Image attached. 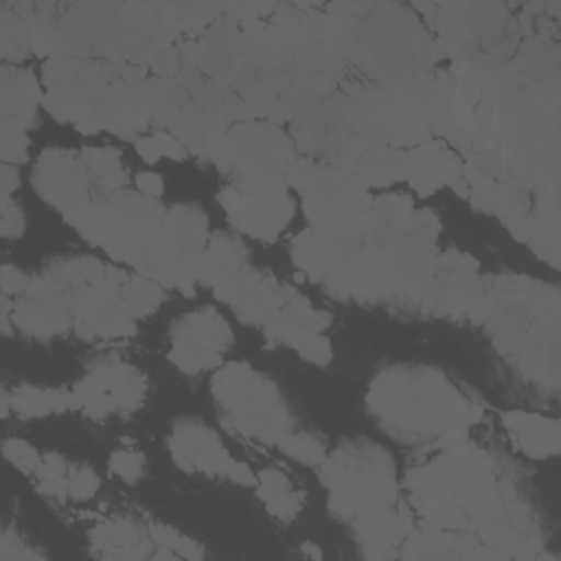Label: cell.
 Wrapping results in <instances>:
<instances>
[{"mask_svg":"<svg viewBox=\"0 0 561 561\" xmlns=\"http://www.w3.org/2000/svg\"><path fill=\"white\" fill-rule=\"evenodd\" d=\"M44 107L61 125L83 136L99 131L138 138L153 118L142 66L94 57L46 59Z\"/></svg>","mask_w":561,"mask_h":561,"instance_id":"obj_1","label":"cell"},{"mask_svg":"<svg viewBox=\"0 0 561 561\" xmlns=\"http://www.w3.org/2000/svg\"><path fill=\"white\" fill-rule=\"evenodd\" d=\"M366 410L394 440L434 449L467 443L482 416L480 403L443 370L421 364L381 368L368 386Z\"/></svg>","mask_w":561,"mask_h":561,"instance_id":"obj_2","label":"cell"},{"mask_svg":"<svg viewBox=\"0 0 561 561\" xmlns=\"http://www.w3.org/2000/svg\"><path fill=\"white\" fill-rule=\"evenodd\" d=\"M324 18L337 57L370 75L375 85L432 75L443 57L434 35L412 7L335 2L324 7Z\"/></svg>","mask_w":561,"mask_h":561,"instance_id":"obj_3","label":"cell"},{"mask_svg":"<svg viewBox=\"0 0 561 561\" xmlns=\"http://www.w3.org/2000/svg\"><path fill=\"white\" fill-rule=\"evenodd\" d=\"M484 322L493 342L524 375L557 386L559 291L535 278L497 276L484 283Z\"/></svg>","mask_w":561,"mask_h":561,"instance_id":"obj_4","label":"cell"},{"mask_svg":"<svg viewBox=\"0 0 561 561\" xmlns=\"http://www.w3.org/2000/svg\"><path fill=\"white\" fill-rule=\"evenodd\" d=\"M438 272L434 245L370 239L355 248L324 280L331 296L355 302L421 305Z\"/></svg>","mask_w":561,"mask_h":561,"instance_id":"obj_5","label":"cell"},{"mask_svg":"<svg viewBox=\"0 0 561 561\" xmlns=\"http://www.w3.org/2000/svg\"><path fill=\"white\" fill-rule=\"evenodd\" d=\"M432 26L443 55L456 72L495 70L508 64L515 50L519 22L500 2H421L412 4Z\"/></svg>","mask_w":561,"mask_h":561,"instance_id":"obj_6","label":"cell"},{"mask_svg":"<svg viewBox=\"0 0 561 561\" xmlns=\"http://www.w3.org/2000/svg\"><path fill=\"white\" fill-rule=\"evenodd\" d=\"M164 208L156 197L121 188L94 197L88 206L64 217L88 243L105 250L114 263L134 267L138 254L158 237Z\"/></svg>","mask_w":561,"mask_h":561,"instance_id":"obj_7","label":"cell"},{"mask_svg":"<svg viewBox=\"0 0 561 561\" xmlns=\"http://www.w3.org/2000/svg\"><path fill=\"white\" fill-rule=\"evenodd\" d=\"M329 511L353 519L362 508L397 497V467L390 451L366 438L342 440L320 465Z\"/></svg>","mask_w":561,"mask_h":561,"instance_id":"obj_8","label":"cell"},{"mask_svg":"<svg viewBox=\"0 0 561 561\" xmlns=\"http://www.w3.org/2000/svg\"><path fill=\"white\" fill-rule=\"evenodd\" d=\"M210 392L226 427L250 440L278 443L294 427L278 386L245 362H230L217 368L210 379Z\"/></svg>","mask_w":561,"mask_h":561,"instance_id":"obj_9","label":"cell"},{"mask_svg":"<svg viewBox=\"0 0 561 561\" xmlns=\"http://www.w3.org/2000/svg\"><path fill=\"white\" fill-rule=\"evenodd\" d=\"M208 241V217L197 204H178L164 210L158 237L138 254V274L175 287L191 296L195 291L199 261Z\"/></svg>","mask_w":561,"mask_h":561,"instance_id":"obj_10","label":"cell"},{"mask_svg":"<svg viewBox=\"0 0 561 561\" xmlns=\"http://www.w3.org/2000/svg\"><path fill=\"white\" fill-rule=\"evenodd\" d=\"M296 156L291 136H287L278 123L265 118L230 125L206 153V158L224 175H230L232 182L285 180Z\"/></svg>","mask_w":561,"mask_h":561,"instance_id":"obj_11","label":"cell"},{"mask_svg":"<svg viewBox=\"0 0 561 561\" xmlns=\"http://www.w3.org/2000/svg\"><path fill=\"white\" fill-rule=\"evenodd\" d=\"M285 180L300 193V208L311 226L359 217L373 204L370 188L355 173L307 156L294 158Z\"/></svg>","mask_w":561,"mask_h":561,"instance_id":"obj_12","label":"cell"},{"mask_svg":"<svg viewBox=\"0 0 561 561\" xmlns=\"http://www.w3.org/2000/svg\"><path fill=\"white\" fill-rule=\"evenodd\" d=\"M217 202L234 230L259 241L278 239L296 213L285 180L230 182L219 191Z\"/></svg>","mask_w":561,"mask_h":561,"instance_id":"obj_13","label":"cell"},{"mask_svg":"<svg viewBox=\"0 0 561 561\" xmlns=\"http://www.w3.org/2000/svg\"><path fill=\"white\" fill-rule=\"evenodd\" d=\"M72 390L85 416L101 421L136 412L145 401L147 383L136 366L110 355L94 362Z\"/></svg>","mask_w":561,"mask_h":561,"instance_id":"obj_14","label":"cell"},{"mask_svg":"<svg viewBox=\"0 0 561 561\" xmlns=\"http://www.w3.org/2000/svg\"><path fill=\"white\" fill-rule=\"evenodd\" d=\"M169 362L182 373L197 375L217 368L232 344L228 320L213 307H199L171 324Z\"/></svg>","mask_w":561,"mask_h":561,"instance_id":"obj_15","label":"cell"},{"mask_svg":"<svg viewBox=\"0 0 561 561\" xmlns=\"http://www.w3.org/2000/svg\"><path fill=\"white\" fill-rule=\"evenodd\" d=\"M127 272L110 265L107 280L75 294L70 300L72 329L83 340H112L134 335L136 316L121 296Z\"/></svg>","mask_w":561,"mask_h":561,"instance_id":"obj_16","label":"cell"},{"mask_svg":"<svg viewBox=\"0 0 561 561\" xmlns=\"http://www.w3.org/2000/svg\"><path fill=\"white\" fill-rule=\"evenodd\" d=\"M366 228L359 217L309 226L291 241V259L296 267L313 283H324L331 272L362 243Z\"/></svg>","mask_w":561,"mask_h":561,"instance_id":"obj_17","label":"cell"},{"mask_svg":"<svg viewBox=\"0 0 561 561\" xmlns=\"http://www.w3.org/2000/svg\"><path fill=\"white\" fill-rule=\"evenodd\" d=\"M31 186L64 217L81 210L94 199L81 156L61 147H48L37 156L31 171Z\"/></svg>","mask_w":561,"mask_h":561,"instance_id":"obj_18","label":"cell"},{"mask_svg":"<svg viewBox=\"0 0 561 561\" xmlns=\"http://www.w3.org/2000/svg\"><path fill=\"white\" fill-rule=\"evenodd\" d=\"M169 454L173 462L186 473L226 476L234 458L221 443L219 434L197 419H180L169 434Z\"/></svg>","mask_w":561,"mask_h":561,"instance_id":"obj_19","label":"cell"},{"mask_svg":"<svg viewBox=\"0 0 561 561\" xmlns=\"http://www.w3.org/2000/svg\"><path fill=\"white\" fill-rule=\"evenodd\" d=\"M213 291L241 322L252 327H265L285 298V289L267 272L250 265Z\"/></svg>","mask_w":561,"mask_h":561,"instance_id":"obj_20","label":"cell"},{"mask_svg":"<svg viewBox=\"0 0 561 561\" xmlns=\"http://www.w3.org/2000/svg\"><path fill=\"white\" fill-rule=\"evenodd\" d=\"M465 162L438 138H430L412 149H408L405 160V182L421 197L434 195L436 191L449 186L460 197L469 195L465 173Z\"/></svg>","mask_w":561,"mask_h":561,"instance_id":"obj_21","label":"cell"},{"mask_svg":"<svg viewBox=\"0 0 561 561\" xmlns=\"http://www.w3.org/2000/svg\"><path fill=\"white\" fill-rule=\"evenodd\" d=\"M443 272L430 285L421 302L423 311L436 318H469L482 324L486 313L484 283L476 272Z\"/></svg>","mask_w":561,"mask_h":561,"instance_id":"obj_22","label":"cell"},{"mask_svg":"<svg viewBox=\"0 0 561 561\" xmlns=\"http://www.w3.org/2000/svg\"><path fill=\"white\" fill-rule=\"evenodd\" d=\"M353 533L368 559H388L399 554L397 546L403 543L412 530V513L405 504L394 508L390 502L362 508L353 519Z\"/></svg>","mask_w":561,"mask_h":561,"instance_id":"obj_23","label":"cell"},{"mask_svg":"<svg viewBox=\"0 0 561 561\" xmlns=\"http://www.w3.org/2000/svg\"><path fill=\"white\" fill-rule=\"evenodd\" d=\"M331 324V316L327 311L316 309L305 296L285 289V298L280 309L267 320L263 327V333L285 346H291L294 351L311 340L313 335H320Z\"/></svg>","mask_w":561,"mask_h":561,"instance_id":"obj_24","label":"cell"},{"mask_svg":"<svg viewBox=\"0 0 561 561\" xmlns=\"http://www.w3.org/2000/svg\"><path fill=\"white\" fill-rule=\"evenodd\" d=\"M13 327L37 340L64 335L72 327L70 300L61 294H22L11 307Z\"/></svg>","mask_w":561,"mask_h":561,"instance_id":"obj_25","label":"cell"},{"mask_svg":"<svg viewBox=\"0 0 561 561\" xmlns=\"http://www.w3.org/2000/svg\"><path fill=\"white\" fill-rule=\"evenodd\" d=\"M44 105V92L31 68L2 66L0 112L2 118H15L28 129L37 125V107Z\"/></svg>","mask_w":561,"mask_h":561,"instance_id":"obj_26","label":"cell"},{"mask_svg":"<svg viewBox=\"0 0 561 561\" xmlns=\"http://www.w3.org/2000/svg\"><path fill=\"white\" fill-rule=\"evenodd\" d=\"M502 425L513 434L515 445L528 458H552L559 454V423L535 412H502Z\"/></svg>","mask_w":561,"mask_h":561,"instance_id":"obj_27","label":"cell"},{"mask_svg":"<svg viewBox=\"0 0 561 561\" xmlns=\"http://www.w3.org/2000/svg\"><path fill=\"white\" fill-rule=\"evenodd\" d=\"M245 261H248V250L237 237L228 232H215L206 241V248L199 261L197 283L215 289L226 280H230L234 274H239L245 267Z\"/></svg>","mask_w":561,"mask_h":561,"instance_id":"obj_28","label":"cell"},{"mask_svg":"<svg viewBox=\"0 0 561 561\" xmlns=\"http://www.w3.org/2000/svg\"><path fill=\"white\" fill-rule=\"evenodd\" d=\"M79 399L75 390L66 388H35V386H18L13 392H2V416L13 410L24 419H39L48 414H59L66 410H77Z\"/></svg>","mask_w":561,"mask_h":561,"instance_id":"obj_29","label":"cell"},{"mask_svg":"<svg viewBox=\"0 0 561 561\" xmlns=\"http://www.w3.org/2000/svg\"><path fill=\"white\" fill-rule=\"evenodd\" d=\"M90 539L94 546L103 548L105 557L116 559H138L149 554V546L153 543L149 533L145 535L140 526L129 517H114L103 524H99Z\"/></svg>","mask_w":561,"mask_h":561,"instance_id":"obj_30","label":"cell"},{"mask_svg":"<svg viewBox=\"0 0 561 561\" xmlns=\"http://www.w3.org/2000/svg\"><path fill=\"white\" fill-rule=\"evenodd\" d=\"M511 66L548 90H557L559 85V48L546 35H530L519 46Z\"/></svg>","mask_w":561,"mask_h":561,"instance_id":"obj_31","label":"cell"},{"mask_svg":"<svg viewBox=\"0 0 561 561\" xmlns=\"http://www.w3.org/2000/svg\"><path fill=\"white\" fill-rule=\"evenodd\" d=\"M110 265L101 263L99 259L92 256H66V259H55L46 265L44 276L55 283V287L68 298L88 289L96 287L107 280Z\"/></svg>","mask_w":561,"mask_h":561,"instance_id":"obj_32","label":"cell"},{"mask_svg":"<svg viewBox=\"0 0 561 561\" xmlns=\"http://www.w3.org/2000/svg\"><path fill=\"white\" fill-rule=\"evenodd\" d=\"M79 156L94 197H105L125 188L127 173L121 162V153L114 147H83Z\"/></svg>","mask_w":561,"mask_h":561,"instance_id":"obj_33","label":"cell"},{"mask_svg":"<svg viewBox=\"0 0 561 561\" xmlns=\"http://www.w3.org/2000/svg\"><path fill=\"white\" fill-rule=\"evenodd\" d=\"M408 149L399 147H377L357 158L351 173H355L368 188H388L405 180Z\"/></svg>","mask_w":561,"mask_h":561,"instance_id":"obj_34","label":"cell"},{"mask_svg":"<svg viewBox=\"0 0 561 561\" xmlns=\"http://www.w3.org/2000/svg\"><path fill=\"white\" fill-rule=\"evenodd\" d=\"M259 497L267 513L280 522H289L300 513V495L289 478L278 469H263L256 473Z\"/></svg>","mask_w":561,"mask_h":561,"instance_id":"obj_35","label":"cell"},{"mask_svg":"<svg viewBox=\"0 0 561 561\" xmlns=\"http://www.w3.org/2000/svg\"><path fill=\"white\" fill-rule=\"evenodd\" d=\"M530 186L519 180H497L493 193V208L495 215L513 234L530 215Z\"/></svg>","mask_w":561,"mask_h":561,"instance_id":"obj_36","label":"cell"},{"mask_svg":"<svg viewBox=\"0 0 561 561\" xmlns=\"http://www.w3.org/2000/svg\"><path fill=\"white\" fill-rule=\"evenodd\" d=\"M0 50L4 64H20L31 50V37L24 15L18 4L2 2L0 7Z\"/></svg>","mask_w":561,"mask_h":561,"instance_id":"obj_37","label":"cell"},{"mask_svg":"<svg viewBox=\"0 0 561 561\" xmlns=\"http://www.w3.org/2000/svg\"><path fill=\"white\" fill-rule=\"evenodd\" d=\"M121 296L136 318L151 316L164 300V287L142 274L127 276L121 285Z\"/></svg>","mask_w":561,"mask_h":561,"instance_id":"obj_38","label":"cell"},{"mask_svg":"<svg viewBox=\"0 0 561 561\" xmlns=\"http://www.w3.org/2000/svg\"><path fill=\"white\" fill-rule=\"evenodd\" d=\"M276 445L285 456H289V458H294V460H298L307 467H316V465L320 467L322 460L327 458L324 443L318 436L309 434V432H298V434L289 432Z\"/></svg>","mask_w":561,"mask_h":561,"instance_id":"obj_39","label":"cell"},{"mask_svg":"<svg viewBox=\"0 0 561 561\" xmlns=\"http://www.w3.org/2000/svg\"><path fill=\"white\" fill-rule=\"evenodd\" d=\"M136 151L149 164H153V162H158L162 158H171V160L182 162L186 158V153H188L186 147L175 136H171L164 129H158L151 136H138L136 138Z\"/></svg>","mask_w":561,"mask_h":561,"instance_id":"obj_40","label":"cell"},{"mask_svg":"<svg viewBox=\"0 0 561 561\" xmlns=\"http://www.w3.org/2000/svg\"><path fill=\"white\" fill-rule=\"evenodd\" d=\"M68 460L59 454H44L35 471L37 489L50 497L68 495Z\"/></svg>","mask_w":561,"mask_h":561,"instance_id":"obj_41","label":"cell"},{"mask_svg":"<svg viewBox=\"0 0 561 561\" xmlns=\"http://www.w3.org/2000/svg\"><path fill=\"white\" fill-rule=\"evenodd\" d=\"M0 156L4 164H22L28 158V127L15 118L0 123Z\"/></svg>","mask_w":561,"mask_h":561,"instance_id":"obj_42","label":"cell"},{"mask_svg":"<svg viewBox=\"0 0 561 561\" xmlns=\"http://www.w3.org/2000/svg\"><path fill=\"white\" fill-rule=\"evenodd\" d=\"M149 537L156 546H164L169 550H173L178 557H186V559H202L204 550L199 543H195L191 537L182 535L180 530L164 526V524H151L149 526Z\"/></svg>","mask_w":561,"mask_h":561,"instance_id":"obj_43","label":"cell"},{"mask_svg":"<svg viewBox=\"0 0 561 561\" xmlns=\"http://www.w3.org/2000/svg\"><path fill=\"white\" fill-rule=\"evenodd\" d=\"M99 476L85 462L68 465V497L72 500H90L99 491Z\"/></svg>","mask_w":561,"mask_h":561,"instance_id":"obj_44","label":"cell"},{"mask_svg":"<svg viewBox=\"0 0 561 561\" xmlns=\"http://www.w3.org/2000/svg\"><path fill=\"white\" fill-rule=\"evenodd\" d=\"M2 454H4V458H7L15 469H20V471L26 473V476L35 473L37 467H39V462H42V456L37 454V449H35L31 443L22 440V438H7V440L2 443Z\"/></svg>","mask_w":561,"mask_h":561,"instance_id":"obj_45","label":"cell"},{"mask_svg":"<svg viewBox=\"0 0 561 561\" xmlns=\"http://www.w3.org/2000/svg\"><path fill=\"white\" fill-rule=\"evenodd\" d=\"M107 467L123 482H136L142 476L145 458L140 451H134V449H116L112 451Z\"/></svg>","mask_w":561,"mask_h":561,"instance_id":"obj_46","label":"cell"},{"mask_svg":"<svg viewBox=\"0 0 561 561\" xmlns=\"http://www.w3.org/2000/svg\"><path fill=\"white\" fill-rule=\"evenodd\" d=\"M0 232L7 239H15L24 232V215L20 204L9 195L0 202Z\"/></svg>","mask_w":561,"mask_h":561,"instance_id":"obj_47","label":"cell"},{"mask_svg":"<svg viewBox=\"0 0 561 561\" xmlns=\"http://www.w3.org/2000/svg\"><path fill=\"white\" fill-rule=\"evenodd\" d=\"M296 353L302 357V359H307V362H311V364H316V366H327L329 362H331V357H333V351H331V342H329V337L327 335H313L311 340H307L305 344H300L298 348H296Z\"/></svg>","mask_w":561,"mask_h":561,"instance_id":"obj_48","label":"cell"},{"mask_svg":"<svg viewBox=\"0 0 561 561\" xmlns=\"http://www.w3.org/2000/svg\"><path fill=\"white\" fill-rule=\"evenodd\" d=\"M31 285V276H26L22 270H18L15 265L4 263L0 270V287H2V296H22Z\"/></svg>","mask_w":561,"mask_h":561,"instance_id":"obj_49","label":"cell"},{"mask_svg":"<svg viewBox=\"0 0 561 561\" xmlns=\"http://www.w3.org/2000/svg\"><path fill=\"white\" fill-rule=\"evenodd\" d=\"M0 557L2 559H37L39 554L33 548H28L11 528H7L0 539Z\"/></svg>","mask_w":561,"mask_h":561,"instance_id":"obj_50","label":"cell"},{"mask_svg":"<svg viewBox=\"0 0 561 561\" xmlns=\"http://www.w3.org/2000/svg\"><path fill=\"white\" fill-rule=\"evenodd\" d=\"M136 184H138V191L142 193V195H149V197H160L162 195V191H164V182H162V178L158 175V173H149V171H145V173H138L136 175Z\"/></svg>","mask_w":561,"mask_h":561,"instance_id":"obj_51","label":"cell"},{"mask_svg":"<svg viewBox=\"0 0 561 561\" xmlns=\"http://www.w3.org/2000/svg\"><path fill=\"white\" fill-rule=\"evenodd\" d=\"M228 478L241 486H256V473H252V469L239 460H234Z\"/></svg>","mask_w":561,"mask_h":561,"instance_id":"obj_52","label":"cell"},{"mask_svg":"<svg viewBox=\"0 0 561 561\" xmlns=\"http://www.w3.org/2000/svg\"><path fill=\"white\" fill-rule=\"evenodd\" d=\"M0 178H2V197H9L18 188V184H20L18 167L2 162V175Z\"/></svg>","mask_w":561,"mask_h":561,"instance_id":"obj_53","label":"cell"}]
</instances>
